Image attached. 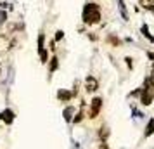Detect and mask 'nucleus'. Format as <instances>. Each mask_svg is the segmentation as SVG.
Instances as JSON below:
<instances>
[{"label": "nucleus", "instance_id": "nucleus-1", "mask_svg": "<svg viewBox=\"0 0 154 149\" xmlns=\"http://www.w3.org/2000/svg\"><path fill=\"white\" fill-rule=\"evenodd\" d=\"M100 19H102L100 5L95 4V2H87L83 5V11H82V21H83V24L94 26V24H99Z\"/></svg>", "mask_w": 154, "mask_h": 149}, {"label": "nucleus", "instance_id": "nucleus-2", "mask_svg": "<svg viewBox=\"0 0 154 149\" xmlns=\"http://www.w3.org/2000/svg\"><path fill=\"white\" fill-rule=\"evenodd\" d=\"M102 97H99V95H95L94 99L90 101V107H88V113H87V116L90 118V120H95L99 114H100V109H102Z\"/></svg>", "mask_w": 154, "mask_h": 149}, {"label": "nucleus", "instance_id": "nucleus-3", "mask_svg": "<svg viewBox=\"0 0 154 149\" xmlns=\"http://www.w3.org/2000/svg\"><path fill=\"white\" fill-rule=\"evenodd\" d=\"M16 111L12 109V107H4V109H0V121L5 125V127H11V125H14L16 121Z\"/></svg>", "mask_w": 154, "mask_h": 149}, {"label": "nucleus", "instance_id": "nucleus-4", "mask_svg": "<svg viewBox=\"0 0 154 149\" xmlns=\"http://www.w3.org/2000/svg\"><path fill=\"white\" fill-rule=\"evenodd\" d=\"M83 83H85V92L87 94H95L99 90V80L94 75H87Z\"/></svg>", "mask_w": 154, "mask_h": 149}, {"label": "nucleus", "instance_id": "nucleus-5", "mask_svg": "<svg viewBox=\"0 0 154 149\" xmlns=\"http://www.w3.org/2000/svg\"><path fill=\"white\" fill-rule=\"evenodd\" d=\"M56 99L59 101V102H63V104H68V102H71V101L75 99V97H73V92H71V88H57Z\"/></svg>", "mask_w": 154, "mask_h": 149}, {"label": "nucleus", "instance_id": "nucleus-6", "mask_svg": "<svg viewBox=\"0 0 154 149\" xmlns=\"http://www.w3.org/2000/svg\"><path fill=\"white\" fill-rule=\"evenodd\" d=\"M59 66H61V59L57 54H52L49 59V63H47V73H49V80L52 78V75L59 70Z\"/></svg>", "mask_w": 154, "mask_h": 149}, {"label": "nucleus", "instance_id": "nucleus-7", "mask_svg": "<svg viewBox=\"0 0 154 149\" xmlns=\"http://www.w3.org/2000/svg\"><path fill=\"white\" fill-rule=\"evenodd\" d=\"M154 99V92H152V88H142V95H140V102L144 104V106H149L151 102H152Z\"/></svg>", "mask_w": 154, "mask_h": 149}, {"label": "nucleus", "instance_id": "nucleus-8", "mask_svg": "<svg viewBox=\"0 0 154 149\" xmlns=\"http://www.w3.org/2000/svg\"><path fill=\"white\" fill-rule=\"evenodd\" d=\"M75 113H76L75 106H73V104H66V106H64V109H63V120L66 121V123H71V120H73Z\"/></svg>", "mask_w": 154, "mask_h": 149}, {"label": "nucleus", "instance_id": "nucleus-9", "mask_svg": "<svg viewBox=\"0 0 154 149\" xmlns=\"http://www.w3.org/2000/svg\"><path fill=\"white\" fill-rule=\"evenodd\" d=\"M109 135H111V130H109L107 125H102V127L97 130V137H99V141H100V142H107Z\"/></svg>", "mask_w": 154, "mask_h": 149}, {"label": "nucleus", "instance_id": "nucleus-10", "mask_svg": "<svg viewBox=\"0 0 154 149\" xmlns=\"http://www.w3.org/2000/svg\"><path fill=\"white\" fill-rule=\"evenodd\" d=\"M36 54H38V61H40L42 64H47V63H49V59H50V52L47 50V47H43V49L36 50Z\"/></svg>", "mask_w": 154, "mask_h": 149}, {"label": "nucleus", "instance_id": "nucleus-11", "mask_svg": "<svg viewBox=\"0 0 154 149\" xmlns=\"http://www.w3.org/2000/svg\"><path fill=\"white\" fill-rule=\"evenodd\" d=\"M85 116H87V114H85V109H83V107H80L76 113H75V116H73L71 123H73V125H80V123L85 120Z\"/></svg>", "mask_w": 154, "mask_h": 149}, {"label": "nucleus", "instance_id": "nucleus-12", "mask_svg": "<svg viewBox=\"0 0 154 149\" xmlns=\"http://www.w3.org/2000/svg\"><path fill=\"white\" fill-rule=\"evenodd\" d=\"M45 40H47L45 33H43V31H40V33H38V36H36V50L43 49V47L47 45V43H45Z\"/></svg>", "mask_w": 154, "mask_h": 149}, {"label": "nucleus", "instance_id": "nucleus-13", "mask_svg": "<svg viewBox=\"0 0 154 149\" xmlns=\"http://www.w3.org/2000/svg\"><path fill=\"white\" fill-rule=\"evenodd\" d=\"M106 42L111 43L112 47H119V45H121V40H119L116 35H107V36H106Z\"/></svg>", "mask_w": 154, "mask_h": 149}, {"label": "nucleus", "instance_id": "nucleus-14", "mask_svg": "<svg viewBox=\"0 0 154 149\" xmlns=\"http://www.w3.org/2000/svg\"><path fill=\"white\" fill-rule=\"evenodd\" d=\"M118 5H119V12H121V17L125 19V21H128V12H126V5L123 0H118Z\"/></svg>", "mask_w": 154, "mask_h": 149}, {"label": "nucleus", "instance_id": "nucleus-15", "mask_svg": "<svg viewBox=\"0 0 154 149\" xmlns=\"http://www.w3.org/2000/svg\"><path fill=\"white\" fill-rule=\"evenodd\" d=\"M9 21V11H4V9H0V28L2 26H5V23Z\"/></svg>", "mask_w": 154, "mask_h": 149}, {"label": "nucleus", "instance_id": "nucleus-16", "mask_svg": "<svg viewBox=\"0 0 154 149\" xmlns=\"http://www.w3.org/2000/svg\"><path fill=\"white\" fill-rule=\"evenodd\" d=\"M64 35H66V33H64L63 29H56V33H54V38H52V40H54L56 43L63 42V40H64Z\"/></svg>", "mask_w": 154, "mask_h": 149}, {"label": "nucleus", "instance_id": "nucleus-17", "mask_svg": "<svg viewBox=\"0 0 154 149\" xmlns=\"http://www.w3.org/2000/svg\"><path fill=\"white\" fill-rule=\"evenodd\" d=\"M139 4L142 9H152L154 7V0H139Z\"/></svg>", "mask_w": 154, "mask_h": 149}, {"label": "nucleus", "instance_id": "nucleus-18", "mask_svg": "<svg viewBox=\"0 0 154 149\" xmlns=\"http://www.w3.org/2000/svg\"><path fill=\"white\" fill-rule=\"evenodd\" d=\"M45 47H47V50H49V52H52V54H57V43L54 42V40H50L49 45H45Z\"/></svg>", "mask_w": 154, "mask_h": 149}, {"label": "nucleus", "instance_id": "nucleus-19", "mask_svg": "<svg viewBox=\"0 0 154 149\" xmlns=\"http://www.w3.org/2000/svg\"><path fill=\"white\" fill-rule=\"evenodd\" d=\"M152 132H154V120H149V123H147V128H146V137L152 135Z\"/></svg>", "mask_w": 154, "mask_h": 149}, {"label": "nucleus", "instance_id": "nucleus-20", "mask_svg": "<svg viewBox=\"0 0 154 149\" xmlns=\"http://www.w3.org/2000/svg\"><path fill=\"white\" fill-rule=\"evenodd\" d=\"M142 33H144V35H146L147 38H149V40H151V42H154V38H152V36H151V35H149V29H147V26H146V24H144V26H142Z\"/></svg>", "mask_w": 154, "mask_h": 149}, {"label": "nucleus", "instance_id": "nucleus-21", "mask_svg": "<svg viewBox=\"0 0 154 149\" xmlns=\"http://www.w3.org/2000/svg\"><path fill=\"white\" fill-rule=\"evenodd\" d=\"M87 36H88V40H90V42H97V40H99V36L95 35V33H92V31H88Z\"/></svg>", "mask_w": 154, "mask_h": 149}, {"label": "nucleus", "instance_id": "nucleus-22", "mask_svg": "<svg viewBox=\"0 0 154 149\" xmlns=\"http://www.w3.org/2000/svg\"><path fill=\"white\" fill-rule=\"evenodd\" d=\"M125 61H126V66H128V68L132 70V68H133V63H132L133 59H132V57H125Z\"/></svg>", "mask_w": 154, "mask_h": 149}, {"label": "nucleus", "instance_id": "nucleus-23", "mask_svg": "<svg viewBox=\"0 0 154 149\" xmlns=\"http://www.w3.org/2000/svg\"><path fill=\"white\" fill-rule=\"evenodd\" d=\"M99 149H111V147L107 146V142H100V144H99Z\"/></svg>", "mask_w": 154, "mask_h": 149}, {"label": "nucleus", "instance_id": "nucleus-24", "mask_svg": "<svg viewBox=\"0 0 154 149\" xmlns=\"http://www.w3.org/2000/svg\"><path fill=\"white\" fill-rule=\"evenodd\" d=\"M2 75H4V68H2V64H0V78H2Z\"/></svg>", "mask_w": 154, "mask_h": 149}, {"label": "nucleus", "instance_id": "nucleus-25", "mask_svg": "<svg viewBox=\"0 0 154 149\" xmlns=\"http://www.w3.org/2000/svg\"><path fill=\"white\" fill-rule=\"evenodd\" d=\"M147 56H149V57H151V59H152V61H154V54H152V52H149Z\"/></svg>", "mask_w": 154, "mask_h": 149}, {"label": "nucleus", "instance_id": "nucleus-26", "mask_svg": "<svg viewBox=\"0 0 154 149\" xmlns=\"http://www.w3.org/2000/svg\"><path fill=\"white\" fill-rule=\"evenodd\" d=\"M0 61H2V52H0Z\"/></svg>", "mask_w": 154, "mask_h": 149}]
</instances>
